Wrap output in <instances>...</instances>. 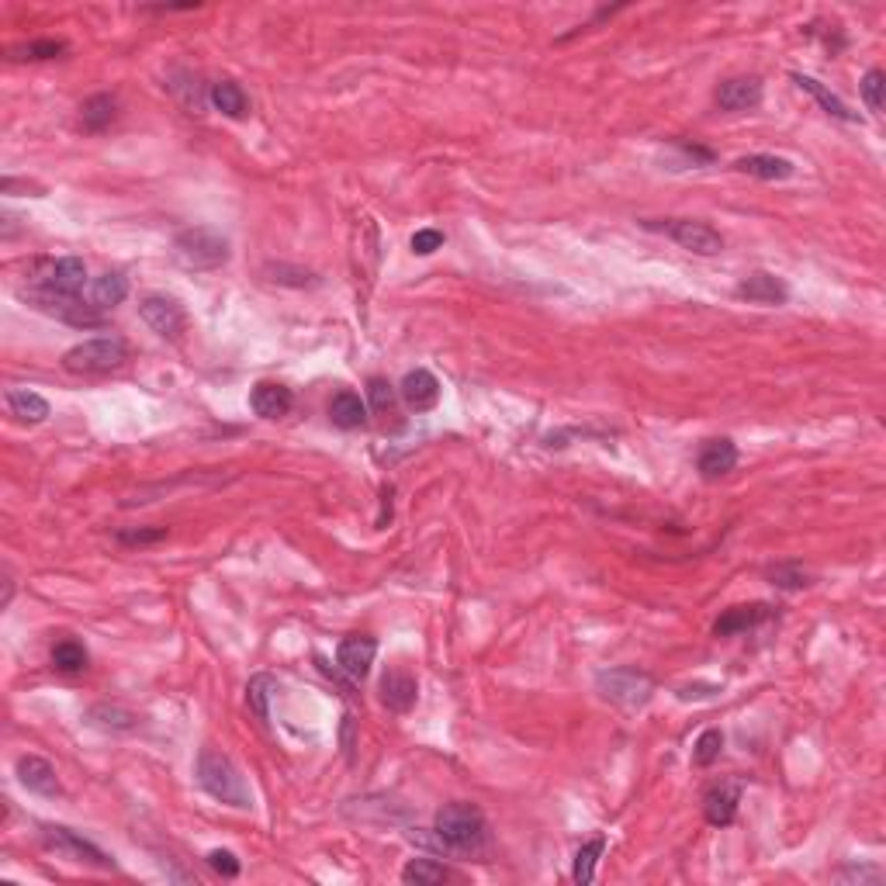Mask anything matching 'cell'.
<instances>
[{
  "label": "cell",
  "instance_id": "26",
  "mask_svg": "<svg viewBox=\"0 0 886 886\" xmlns=\"http://www.w3.org/2000/svg\"><path fill=\"white\" fill-rule=\"evenodd\" d=\"M793 80H797V87H800V90H807V94H814V97H817V104H821V108L828 111V115L842 118V122H859V115H855V111H848V104L842 101V97H838V94H831V90L824 87L821 80H814V77H803V73H793Z\"/></svg>",
  "mask_w": 886,
  "mask_h": 886
},
{
  "label": "cell",
  "instance_id": "34",
  "mask_svg": "<svg viewBox=\"0 0 886 886\" xmlns=\"http://www.w3.org/2000/svg\"><path fill=\"white\" fill-rule=\"evenodd\" d=\"M862 101H866V108L873 111V115H880L883 111V97H886V73L883 70H869L866 77H862Z\"/></svg>",
  "mask_w": 886,
  "mask_h": 886
},
{
  "label": "cell",
  "instance_id": "8",
  "mask_svg": "<svg viewBox=\"0 0 886 886\" xmlns=\"http://www.w3.org/2000/svg\"><path fill=\"white\" fill-rule=\"evenodd\" d=\"M139 315L156 336H163V340H177V336L184 333V309L167 295H146L139 302Z\"/></svg>",
  "mask_w": 886,
  "mask_h": 886
},
{
  "label": "cell",
  "instance_id": "38",
  "mask_svg": "<svg viewBox=\"0 0 886 886\" xmlns=\"http://www.w3.org/2000/svg\"><path fill=\"white\" fill-rule=\"evenodd\" d=\"M409 246L416 257H430V253H437L443 246V232L440 229H419L416 236L409 239Z\"/></svg>",
  "mask_w": 886,
  "mask_h": 886
},
{
  "label": "cell",
  "instance_id": "15",
  "mask_svg": "<svg viewBox=\"0 0 886 886\" xmlns=\"http://www.w3.org/2000/svg\"><path fill=\"white\" fill-rule=\"evenodd\" d=\"M717 104L724 111H752L762 104V84L755 77H731L717 87Z\"/></svg>",
  "mask_w": 886,
  "mask_h": 886
},
{
  "label": "cell",
  "instance_id": "40",
  "mask_svg": "<svg viewBox=\"0 0 886 886\" xmlns=\"http://www.w3.org/2000/svg\"><path fill=\"white\" fill-rule=\"evenodd\" d=\"M208 866H212L219 876H225V880L239 876V859L232 852H225V848H215V852H208Z\"/></svg>",
  "mask_w": 886,
  "mask_h": 886
},
{
  "label": "cell",
  "instance_id": "4",
  "mask_svg": "<svg viewBox=\"0 0 886 886\" xmlns=\"http://www.w3.org/2000/svg\"><path fill=\"white\" fill-rule=\"evenodd\" d=\"M174 257L184 270H219L229 264V239L212 225H194L174 236Z\"/></svg>",
  "mask_w": 886,
  "mask_h": 886
},
{
  "label": "cell",
  "instance_id": "20",
  "mask_svg": "<svg viewBox=\"0 0 886 886\" xmlns=\"http://www.w3.org/2000/svg\"><path fill=\"white\" fill-rule=\"evenodd\" d=\"M167 87H170V94H174L177 101L184 104L187 115H205L208 90L201 87L198 73H191V70H174V73H170V80H167Z\"/></svg>",
  "mask_w": 886,
  "mask_h": 886
},
{
  "label": "cell",
  "instance_id": "30",
  "mask_svg": "<svg viewBox=\"0 0 886 886\" xmlns=\"http://www.w3.org/2000/svg\"><path fill=\"white\" fill-rule=\"evenodd\" d=\"M603 852H606V838L603 835H596L592 842H585L582 848H578V852H575V869H572L575 883L585 886V883L596 880V862L603 859Z\"/></svg>",
  "mask_w": 886,
  "mask_h": 886
},
{
  "label": "cell",
  "instance_id": "14",
  "mask_svg": "<svg viewBox=\"0 0 886 886\" xmlns=\"http://www.w3.org/2000/svg\"><path fill=\"white\" fill-rule=\"evenodd\" d=\"M416 696H419V682L412 679L405 668H392V672L381 679V703L395 713H409L416 707Z\"/></svg>",
  "mask_w": 886,
  "mask_h": 886
},
{
  "label": "cell",
  "instance_id": "24",
  "mask_svg": "<svg viewBox=\"0 0 886 886\" xmlns=\"http://www.w3.org/2000/svg\"><path fill=\"white\" fill-rule=\"evenodd\" d=\"M7 409L11 416H18L21 423H45L49 419V402L42 399L32 388H7Z\"/></svg>",
  "mask_w": 886,
  "mask_h": 886
},
{
  "label": "cell",
  "instance_id": "39",
  "mask_svg": "<svg viewBox=\"0 0 886 886\" xmlns=\"http://www.w3.org/2000/svg\"><path fill=\"white\" fill-rule=\"evenodd\" d=\"M167 537V527H156V530H118L115 540H122V544H132V547H146V544H156V540Z\"/></svg>",
  "mask_w": 886,
  "mask_h": 886
},
{
  "label": "cell",
  "instance_id": "13",
  "mask_svg": "<svg viewBox=\"0 0 886 886\" xmlns=\"http://www.w3.org/2000/svg\"><path fill=\"white\" fill-rule=\"evenodd\" d=\"M734 464H738V447H734V440H707L700 450V461H696V468H700V475L707 478V482H717V478L731 475Z\"/></svg>",
  "mask_w": 886,
  "mask_h": 886
},
{
  "label": "cell",
  "instance_id": "28",
  "mask_svg": "<svg viewBox=\"0 0 886 886\" xmlns=\"http://www.w3.org/2000/svg\"><path fill=\"white\" fill-rule=\"evenodd\" d=\"M87 720L101 731H135L139 727V717L125 707H111V703H97V707L87 710Z\"/></svg>",
  "mask_w": 886,
  "mask_h": 886
},
{
  "label": "cell",
  "instance_id": "3",
  "mask_svg": "<svg viewBox=\"0 0 886 886\" xmlns=\"http://www.w3.org/2000/svg\"><path fill=\"white\" fill-rule=\"evenodd\" d=\"M433 835L450 852H478L488 842V824L475 803H447V807L437 810Z\"/></svg>",
  "mask_w": 886,
  "mask_h": 886
},
{
  "label": "cell",
  "instance_id": "25",
  "mask_svg": "<svg viewBox=\"0 0 886 886\" xmlns=\"http://www.w3.org/2000/svg\"><path fill=\"white\" fill-rule=\"evenodd\" d=\"M208 101L215 104V111H222V115L229 118L250 115V97L243 94L239 84H232V80H215V84L208 87Z\"/></svg>",
  "mask_w": 886,
  "mask_h": 886
},
{
  "label": "cell",
  "instance_id": "22",
  "mask_svg": "<svg viewBox=\"0 0 886 886\" xmlns=\"http://www.w3.org/2000/svg\"><path fill=\"white\" fill-rule=\"evenodd\" d=\"M125 298H129V281H125V274H118V270H108V274L94 277V284H90V305L101 312H111L115 305H122Z\"/></svg>",
  "mask_w": 886,
  "mask_h": 886
},
{
  "label": "cell",
  "instance_id": "7",
  "mask_svg": "<svg viewBox=\"0 0 886 886\" xmlns=\"http://www.w3.org/2000/svg\"><path fill=\"white\" fill-rule=\"evenodd\" d=\"M644 229L651 232H662V236H668L672 243H679L682 250L689 253H700V257H717L720 250H724V236H720L717 229H710L707 222H693V219H648L644 222Z\"/></svg>",
  "mask_w": 886,
  "mask_h": 886
},
{
  "label": "cell",
  "instance_id": "2",
  "mask_svg": "<svg viewBox=\"0 0 886 886\" xmlns=\"http://www.w3.org/2000/svg\"><path fill=\"white\" fill-rule=\"evenodd\" d=\"M198 783L208 797H215L219 803H229L236 810H250L253 807V793L246 776L239 772V765L232 762L229 755L219 752V748H201L198 755Z\"/></svg>",
  "mask_w": 886,
  "mask_h": 886
},
{
  "label": "cell",
  "instance_id": "16",
  "mask_svg": "<svg viewBox=\"0 0 886 886\" xmlns=\"http://www.w3.org/2000/svg\"><path fill=\"white\" fill-rule=\"evenodd\" d=\"M250 405H253V412H257L260 419H281V416H288V412H291L295 395H291V388H284V385L260 381V385H253V392H250Z\"/></svg>",
  "mask_w": 886,
  "mask_h": 886
},
{
  "label": "cell",
  "instance_id": "23",
  "mask_svg": "<svg viewBox=\"0 0 886 886\" xmlns=\"http://www.w3.org/2000/svg\"><path fill=\"white\" fill-rule=\"evenodd\" d=\"M329 419L336 430H360L367 423V405L357 392H336L329 402Z\"/></svg>",
  "mask_w": 886,
  "mask_h": 886
},
{
  "label": "cell",
  "instance_id": "5",
  "mask_svg": "<svg viewBox=\"0 0 886 886\" xmlns=\"http://www.w3.org/2000/svg\"><path fill=\"white\" fill-rule=\"evenodd\" d=\"M129 360V347L118 336H97L84 340L63 354V367L70 374H111Z\"/></svg>",
  "mask_w": 886,
  "mask_h": 886
},
{
  "label": "cell",
  "instance_id": "19",
  "mask_svg": "<svg viewBox=\"0 0 886 886\" xmlns=\"http://www.w3.org/2000/svg\"><path fill=\"white\" fill-rule=\"evenodd\" d=\"M772 610L765 603H752V606H731L717 623H713V634L717 637H734V634H745V630L758 627L762 620H769Z\"/></svg>",
  "mask_w": 886,
  "mask_h": 886
},
{
  "label": "cell",
  "instance_id": "37",
  "mask_svg": "<svg viewBox=\"0 0 886 886\" xmlns=\"http://www.w3.org/2000/svg\"><path fill=\"white\" fill-rule=\"evenodd\" d=\"M267 274H270V281H277V284H295V288H305V284H315V277L309 274V270H302V267L270 264V267H267Z\"/></svg>",
  "mask_w": 886,
  "mask_h": 886
},
{
  "label": "cell",
  "instance_id": "35",
  "mask_svg": "<svg viewBox=\"0 0 886 886\" xmlns=\"http://www.w3.org/2000/svg\"><path fill=\"white\" fill-rule=\"evenodd\" d=\"M270 689H274V679H270V675H257V679H250V686H246V703H250L260 720L270 717V710H267Z\"/></svg>",
  "mask_w": 886,
  "mask_h": 886
},
{
  "label": "cell",
  "instance_id": "33",
  "mask_svg": "<svg viewBox=\"0 0 886 886\" xmlns=\"http://www.w3.org/2000/svg\"><path fill=\"white\" fill-rule=\"evenodd\" d=\"M66 52V42L59 39H42V42H25V45H14L7 56L11 59H56Z\"/></svg>",
  "mask_w": 886,
  "mask_h": 886
},
{
  "label": "cell",
  "instance_id": "31",
  "mask_svg": "<svg viewBox=\"0 0 886 886\" xmlns=\"http://www.w3.org/2000/svg\"><path fill=\"white\" fill-rule=\"evenodd\" d=\"M447 869L433 859H409L402 869V883H416V886H437L447 880Z\"/></svg>",
  "mask_w": 886,
  "mask_h": 886
},
{
  "label": "cell",
  "instance_id": "10",
  "mask_svg": "<svg viewBox=\"0 0 886 886\" xmlns=\"http://www.w3.org/2000/svg\"><path fill=\"white\" fill-rule=\"evenodd\" d=\"M734 295L748 298L752 305H786L790 288H786L783 277L769 274V270H755V274H748L745 281L734 288Z\"/></svg>",
  "mask_w": 886,
  "mask_h": 886
},
{
  "label": "cell",
  "instance_id": "12",
  "mask_svg": "<svg viewBox=\"0 0 886 886\" xmlns=\"http://www.w3.org/2000/svg\"><path fill=\"white\" fill-rule=\"evenodd\" d=\"M399 392H402V399L412 412H426V409H433V405L440 402V381L433 378L426 367H416V371H409L402 378Z\"/></svg>",
  "mask_w": 886,
  "mask_h": 886
},
{
  "label": "cell",
  "instance_id": "17",
  "mask_svg": "<svg viewBox=\"0 0 886 886\" xmlns=\"http://www.w3.org/2000/svg\"><path fill=\"white\" fill-rule=\"evenodd\" d=\"M18 779H21V786H25V790L39 793V797H56V793H59L56 769H52V765L39 755H21L18 758Z\"/></svg>",
  "mask_w": 886,
  "mask_h": 886
},
{
  "label": "cell",
  "instance_id": "29",
  "mask_svg": "<svg viewBox=\"0 0 886 886\" xmlns=\"http://www.w3.org/2000/svg\"><path fill=\"white\" fill-rule=\"evenodd\" d=\"M87 665H90L87 648L80 641H73V637H66V641H59L56 648H52V668H56V672L77 675V672H84Z\"/></svg>",
  "mask_w": 886,
  "mask_h": 886
},
{
  "label": "cell",
  "instance_id": "36",
  "mask_svg": "<svg viewBox=\"0 0 886 886\" xmlns=\"http://www.w3.org/2000/svg\"><path fill=\"white\" fill-rule=\"evenodd\" d=\"M367 399L378 412H392L395 409V388L388 385L385 378H371L367 381Z\"/></svg>",
  "mask_w": 886,
  "mask_h": 886
},
{
  "label": "cell",
  "instance_id": "32",
  "mask_svg": "<svg viewBox=\"0 0 886 886\" xmlns=\"http://www.w3.org/2000/svg\"><path fill=\"white\" fill-rule=\"evenodd\" d=\"M720 752H724V731L710 727V731H703L700 738H696V745H693V762L700 765V769H707V765L717 762Z\"/></svg>",
  "mask_w": 886,
  "mask_h": 886
},
{
  "label": "cell",
  "instance_id": "18",
  "mask_svg": "<svg viewBox=\"0 0 886 886\" xmlns=\"http://www.w3.org/2000/svg\"><path fill=\"white\" fill-rule=\"evenodd\" d=\"M738 800H741L738 786L720 783V786H713V790H707V797H703V814H707V821L713 824V828H727V824L738 817Z\"/></svg>",
  "mask_w": 886,
  "mask_h": 886
},
{
  "label": "cell",
  "instance_id": "41",
  "mask_svg": "<svg viewBox=\"0 0 886 886\" xmlns=\"http://www.w3.org/2000/svg\"><path fill=\"white\" fill-rule=\"evenodd\" d=\"M772 582H776L779 589H803V585H807V575L793 572V568H772Z\"/></svg>",
  "mask_w": 886,
  "mask_h": 886
},
{
  "label": "cell",
  "instance_id": "6",
  "mask_svg": "<svg viewBox=\"0 0 886 886\" xmlns=\"http://www.w3.org/2000/svg\"><path fill=\"white\" fill-rule=\"evenodd\" d=\"M596 689L603 700L617 703V707H644L655 693V679L648 672H637V668H610V672L596 675Z\"/></svg>",
  "mask_w": 886,
  "mask_h": 886
},
{
  "label": "cell",
  "instance_id": "21",
  "mask_svg": "<svg viewBox=\"0 0 886 886\" xmlns=\"http://www.w3.org/2000/svg\"><path fill=\"white\" fill-rule=\"evenodd\" d=\"M734 170H741V174H748V177H758V180H790L797 167H793L786 156L752 153V156H741V160L734 163Z\"/></svg>",
  "mask_w": 886,
  "mask_h": 886
},
{
  "label": "cell",
  "instance_id": "1",
  "mask_svg": "<svg viewBox=\"0 0 886 886\" xmlns=\"http://www.w3.org/2000/svg\"><path fill=\"white\" fill-rule=\"evenodd\" d=\"M87 284V264L80 257H59V260H42L39 270L28 277V298L39 309L59 315L66 302L80 298Z\"/></svg>",
  "mask_w": 886,
  "mask_h": 886
},
{
  "label": "cell",
  "instance_id": "11",
  "mask_svg": "<svg viewBox=\"0 0 886 886\" xmlns=\"http://www.w3.org/2000/svg\"><path fill=\"white\" fill-rule=\"evenodd\" d=\"M374 655H378V641L367 634H354V637H347V641H340L336 662H340V668L350 675V679L360 682V679H367V672H371Z\"/></svg>",
  "mask_w": 886,
  "mask_h": 886
},
{
  "label": "cell",
  "instance_id": "27",
  "mask_svg": "<svg viewBox=\"0 0 886 886\" xmlns=\"http://www.w3.org/2000/svg\"><path fill=\"white\" fill-rule=\"evenodd\" d=\"M115 111H118V101L111 94H94L84 101V108H80V125H84L87 132H104L111 122H115Z\"/></svg>",
  "mask_w": 886,
  "mask_h": 886
},
{
  "label": "cell",
  "instance_id": "9",
  "mask_svg": "<svg viewBox=\"0 0 886 886\" xmlns=\"http://www.w3.org/2000/svg\"><path fill=\"white\" fill-rule=\"evenodd\" d=\"M42 838H45V845H49V848L73 855L77 862H90V866H97V869H115V862H111L101 848L90 845L87 838H80L77 831H70V828H52V824H45Z\"/></svg>",
  "mask_w": 886,
  "mask_h": 886
}]
</instances>
